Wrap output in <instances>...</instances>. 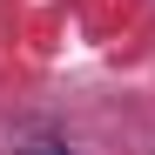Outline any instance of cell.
Here are the masks:
<instances>
[{
  "instance_id": "6da1fadb",
  "label": "cell",
  "mask_w": 155,
  "mask_h": 155,
  "mask_svg": "<svg viewBox=\"0 0 155 155\" xmlns=\"http://www.w3.org/2000/svg\"><path fill=\"white\" fill-rule=\"evenodd\" d=\"M20 155H68V142H54V135H34V142L20 148Z\"/></svg>"
}]
</instances>
